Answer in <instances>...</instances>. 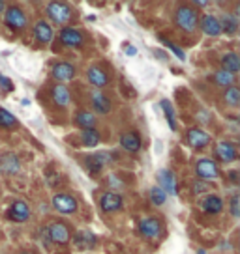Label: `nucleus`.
I'll return each mask as SVG.
<instances>
[{
  "label": "nucleus",
  "instance_id": "2eb2a0df",
  "mask_svg": "<svg viewBox=\"0 0 240 254\" xmlns=\"http://www.w3.org/2000/svg\"><path fill=\"white\" fill-rule=\"evenodd\" d=\"M19 168H21L19 159L13 153H6V155L0 157V170L4 174H15V172H19Z\"/></svg>",
  "mask_w": 240,
  "mask_h": 254
},
{
  "label": "nucleus",
  "instance_id": "72a5a7b5",
  "mask_svg": "<svg viewBox=\"0 0 240 254\" xmlns=\"http://www.w3.org/2000/svg\"><path fill=\"white\" fill-rule=\"evenodd\" d=\"M161 41H163V45H165V47H169V49H171V51H173V53H175V55L178 56V58H180V60H184L186 56H184V51H182V49H180V47H176L175 43H171V41H169V40H165V38H161Z\"/></svg>",
  "mask_w": 240,
  "mask_h": 254
},
{
  "label": "nucleus",
  "instance_id": "39448f33",
  "mask_svg": "<svg viewBox=\"0 0 240 254\" xmlns=\"http://www.w3.org/2000/svg\"><path fill=\"white\" fill-rule=\"evenodd\" d=\"M6 24L13 30H23L26 26V17H24L23 9L17 8V6H11V8L6 9Z\"/></svg>",
  "mask_w": 240,
  "mask_h": 254
},
{
  "label": "nucleus",
  "instance_id": "4be33fe9",
  "mask_svg": "<svg viewBox=\"0 0 240 254\" xmlns=\"http://www.w3.org/2000/svg\"><path fill=\"white\" fill-rule=\"evenodd\" d=\"M105 159H107L105 153H98V155H88V157H85V165H87V168L90 170V174H100V170L104 168Z\"/></svg>",
  "mask_w": 240,
  "mask_h": 254
},
{
  "label": "nucleus",
  "instance_id": "6ab92c4d",
  "mask_svg": "<svg viewBox=\"0 0 240 254\" xmlns=\"http://www.w3.org/2000/svg\"><path fill=\"white\" fill-rule=\"evenodd\" d=\"M120 144H122L124 150L135 153V151L141 150V136L137 135V133H124L122 138H120Z\"/></svg>",
  "mask_w": 240,
  "mask_h": 254
},
{
  "label": "nucleus",
  "instance_id": "423d86ee",
  "mask_svg": "<svg viewBox=\"0 0 240 254\" xmlns=\"http://www.w3.org/2000/svg\"><path fill=\"white\" fill-rule=\"evenodd\" d=\"M49 239L53 241V243H58V245H64L70 241V230H68V226H66L64 222H55V224H51L49 226Z\"/></svg>",
  "mask_w": 240,
  "mask_h": 254
},
{
  "label": "nucleus",
  "instance_id": "58836bf2",
  "mask_svg": "<svg viewBox=\"0 0 240 254\" xmlns=\"http://www.w3.org/2000/svg\"><path fill=\"white\" fill-rule=\"evenodd\" d=\"M126 55H128V56H135L137 55V49L131 47V45H128V47H126Z\"/></svg>",
  "mask_w": 240,
  "mask_h": 254
},
{
  "label": "nucleus",
  "instance_id": "a211bd4d",
  "mask_svg": "<svg viewBox=\"0 0 240 254\" xmlns=\"http://www.w3.org/2000/svg\"><path fill=\"white\" fill-rule=\"evenodd\" d=\"M201 207L207 211V213H220L224 209V200L220 198L218 194H208L207 198L201 202Z\"/></svg>",
  "mask_w": 240,
  "mask_h": 254
},
{
  "label": "nucleus",
  "instance_id": "393cba45",
  "mask_svg": "<svg viewBox=\"0 0 240 254\" xmlns=\"http://www.w3.org/2000/svg\"><path fill=\"white\" fill-rule=\"evenodd\" d=\"M75 124L79 127H83V131H85V129H94L96 118H94V114H90V112L81 111V112H77V116H75Z\"/></svg>",
  "mask_w": 240,
  "mask_h": 254
},
{
  "label": "nucleus",
  "instance_id": "f704fd0d",
  "mask_svg": "<svg viewBox=\"0 0 240 254\" xmlns=\"http://www.w3.org/2000/svg\"><path fill=\"white\" fill-rule=\"evenodd\" d=\"M208 189H212L208 182H201L199 180V182L193 183V192H195V194H197V192H205V190H208Z\"/></svg>",
  "mask_w": 240,
  "mask_h": 254
},
{
  "label": "nucleus",
  "instance_id": "e433bc0d",
  "mask_svg": "<svg viewBox=\"0 0 240 254\" xmlns=\"http://www.w3.org/2000/svg\"><path fill=\"white\" fill-rule=\"evenodd\" d=\"M0 86H2V90H6V92H11V90H13V84H11V80H9L8 77H2V79H0Z\"/></svg>",
  "mask_w": 240,
  "mask_h": 254
},
{
  "label": "nucleus",
  "instance_id": "412c9836",
  "mask_svg": "<svg viewBox=\"0 0 240 254\" xmlns=\"http://www.w3.org/2000/svg\"><path fill=\"white\" fill-rule=\"evenodd\" d=\"M53 99H55V103L58 107H68L70 101H72V95H70V92H68V88L64 84H56L53 88Z\"/></svg>",
  "mask_w": 240,
  "mask_h": 254
},
{
  "label": "nucleus",
  "instance_id": "dca6fc26",
  "mask_svg": "<svg viewBox=\"0 0 240 254\" xmlns=\"http://www.w3.org/2000/svg\"><path fill=\"white\" fill-rule=\"evenodd\" d=\"M87 77H88V80H90V84H94L96 88H104L105 84L109 82L104 69H102V67H96V65H94V67H88Z\"/></svg>",
  "mask_w": 240,
  "mask_h": 254
},
{
  "label": "nucleus",
  "instance_id": "2f4dec72",
  "mask_svg": "<svg viewBox=\"0 0 240 254\" xmlns=\"http://www.w3.org/2000/svg\"><path fill=\"white\" fill-rule=\"evenodd\" d=\"M15 126H17L15 116H13L11 112L6 111V109H0V127L9 129V127H15Z\"/></svg>",
  "mask_w": 240,
  "mask_h": 254
},
{
  "label": "nucleus",
  "instance_id": "f03ea898",
  "mask_svg": "<svg viewBox=\"0 0 240 254\" xmlns=\"http://www.w3.org/2000/svg\"><path fill=\"white\" fill-rule=\"evenodd\" d=\"M45 9H47V15L51 17V21L56 24H66L72 17V9L64 2H49Z\"/></svg>",
  "mask_w": 240,
  "mask_h": 254
},
{
  "label": "nucleus",
  "instance_id": "4468645a",
  "mask_svg": "<svg viewBox=\"0 0 240 254\" xmlns=\"http://www.w3.org/2000/svg\"><path fill=\"white\" fill-rule=\"evenodd\" d=\"M216 157L224 163H231L237 159V148L233 142H220L216 146Z\"/></svg>",
  "mask_w": 240,
  "mask_h": 254
},
{
  "label": "nucleus",
  "instance_id": "c9c22d12",
  "mask_svg": "<svg viewBox=\"0 0 240 254\" xmlns=\"http://www.w3.org/2000/svg\"><path fill=\"white\" fill-rule=\"evenodd\" d=\"M231 213H233V217H239V215H240V209H239V196H233V200H231Z\"/></svg>",
  "mask_w": 240,
  "mask_h": 254
},
{
  "label": "nucleus",
  "instance_id": "a878e982",
  "mask_svg": "<svg viewBox=\"0 0 240 254\" xmlns=\"http://www.w3.org/2000/svg\"><path fill=\"white\" fill-rule=\"evenodd\" d=\"M81 144L83 146H88V148H94L100 144V133H98L96 129H85L83 133H81Z\"/></svg>",
  "mask_w": 240,
  "mask_h": 254
},
{
  "label": "nucleus",
  "instance_id": "4c0bfd02",
  "mask_svg": "<svg viewBox=\"0 0 240 254\" xmlns=\"http://www.w3.org/2000/svg\"><path fill=\"white\" fill-rule=\"evenodd\" d=\"M229 178H231L233 183H239V172H237V170H231V172H229Z\"/></svg>",
  "mask_w": 240,
  "mask_h": 254
},
{
  "label": "nucleus",
  "instance_id": "7ed1b4c3",
  "mask_svg": "<svg viewBox=\"0 0 240 254\" xmlns=\"http://www.w3.org/2000/svg\"><path fill=\"white\" fill-rule=\"evenodd\" d=\"M195 172H197V178L201 182H210V180L220 178V168H218V165L212 159H199Z\"/></svg>",
  "mask_w": 240,
  "mask_h": 254
},
{
  "label": "nucleus",
  "instance_id": "20e7f679",
  "mask_svg": "<svg viewBox=\"0 0 240 254\" xmlns=\"http://www.w3.org/2000/svg\"><path fill=\"white\" fill-rule=\"evenodd\" d=\"M139 232L146 239H160L161 234H163V228H161V222L156 217H144L139 222Z\"/></svg>",
  "mask_w": 240,
  "mask_h": 254
},
{
  "label": "nucleus",
  "instance_id": "7c9ffc66",
  "mask_svg": "<svg viewBox=\"0 0 240 254\" xmlns=\"http://www.w3.org/2000/svg\"><path fill=\"white\" fill-rule=\"evenodd\" d=\"M161 109H163V112H165V118H167V122H169V127H171L173 131H176V118H175V111H173V105L169 103L167 99H163V101H161Z\"/></svg>",
  "mask_w": 240,
  "mask_h": 254
},
{
  "label": "nucleus",
  "instance_id": "1a4fd4ad",
  "mask_svg": "<svg viewBox=\"0 0 240 254\" xmlns=\"http://www.w3.org/2000/svg\"><path fill=\"white\" fill-rule=\"evenodd\" d=\"M8 219H11V221H17V222H24L26 219H28V215H30V209H28V206L24 204L23 200H17V202H13L11 204V207L8 209Z\"/></svg>",
  "mask_w": 240,
  "mask_h": 254
},
{
  "label": "nucleus",
  "instance_id": "ea45409f",
  "mask_svg": "<svg viewBox=\"0 0 240 254\" xmlns=\"http://www.w3.org/2000/svg\"><path fill=\"white\" fill-rule=\"evenodd\" d=\"M2 9H4V2H0V11H2Z\"/></svg>",
  "mask_w": 240,
  "mask_h": 254
},
{
  "label": "nucleus",
  "instance_id": "f257e3e1",
  "mask_svg": "<svg viewBox=\"0 0 240 254\" xmlns=\"http://www.w3.org/2000/svg\"><path fill=\"white\" fill-rule=\"evenodd\" d=\"M197 11L190 6H178L175 11V24L184 32H193L197 26Z\"/></svg>",
  "mask_w": 240,
  "mask_h": 254
},
{
  "label": "nucleus",
  "instance_id": "473e14b6",
  "mask_svg": "<svg viewBox=\"0 0 240 254\" xmlns=\"http://www.w3.org/2000/svg\"><path fill=\"white\" fill-rule=\"evenodd\" d=\"M165 198H167V194H165L158 185L150 189V202H152L154 206H161V204H165Z\"/></svg>",
  "mask_w": 240,
  "mask_h": 254
},
{
  "label": "nucleus",
  "instance_id": "f8f14e48",
  "mask_svg": "<svg viewBox=\"0 0 240 254\" xmlns=\"http://www.w3.org/2000/svg\"><path fill=\"white\" fill-rule=\"evenodd\" d=\"M53 77H55L56 80H60V82H64V80H72L73 77H75V67L68 62L56 64L55 67H53Z\"/></svg>",
  "mask_w": 240,
  "mask_h": 254
},
{
  "label": "nucleus",
  "instance_id": "5701e85b",
  "mask_svg": "<svg viewBox=\"0 0 240 254\" xmlns=\"http://www.w3.org/2000/svg\"><path fill=\"white\" fill-rule=\"evenodd\" d=\"M222 64H224V71L231 73V75H235L240 69L239 55H235V53H225L222 56Z\"/></svg>",
  "mask_w": 240,
  "mask_h": 254
},
{
  "label": "nucleus",
  "instance_id": "cd10ccee",
  "mask_svg": "<svg viewBox=\"0 0 240 254\" xmlns=\"http://www.w3.org/2000/svg\"><path fill=\"white\" fill-rule=\"evenodd\" d=\"M214 82H216L218 86H233V82H235V75H231V73L224 71V69H220V71L214 73Z\"/></svg>",
  "mask_w": 240,
  "mask_h": 254
},
{
  "label": "nucleus",
  "instance_id": "a19ab883",
  "mask_svg": "<svg viewBox=\"0 0 240 254\" xmlns=\"http://www.w3.org/2000/svg\"><path fill=\"white\" fill-rule=\"evenodd\" d=\"M0 79H2V75H0Z\"/></svg>",
  "mask_w": 240,
  "mask_h": 254
},
{
  "label": "nucleus",
  "instance_id": "9d476101",
  "mask_svg": "<svg viewBox=\"0 0 240 254\" xmlns=\"http://www.w3.org/2000/svg\"><path fill=\"white\" fill-rule=\"evenodd\" d=\"M186 138H188V144L192 148H205L207 144H210V135L205 133V131H201V129H195V127L188 131Z\"/></svg>",
  "mask_w": 240,
  "mask_h": 254
},
{
  "label": "nucleus",
  "instance_id": "f3484780",
  "mask_svg": "<svg viewBox=\"0 0 240 254\" xmlns=\"http://www.w3.org/2000/svg\"><path fill=\"white\" fill-rule=\"evenodd\" d=\"M100 204H102L104 211H117V209L122 207V198L115 192H105L102 200H100Z\"/></svg>",
  "mask_w": 240,
  "mask_h": 254
},
{
  "label": "nucleus",
  "instance_id": "9b49d317",
  "mask_svg": "<svg viewBox=\"0 0 240 254\" xmlns=\"http://www.w3.org/2000/svg\"><path fill=\"white\" fill-rule=\"evenodd\" d=\"M60 41L68 47H81L83 45V36L75 28H62L60 30Z\"/></svg>",
  "mask_w": 240,
  "mask_h": 254
},
{
  "label": "nucleus",
  "instance_id": "ddd939ff",
  "mask_svg": "<svg viewBox=\"0 0 240 254\" xmlns=\"http://www.w3.org/2000/svg\"><path fill=\"white\" fill-rule=\"evenodd\" d=\"M201 28H203V32L207 36H214V38L222 34V24H220V21L214 15H203V19H201Z\"/></svg>",
  "mask_w": 240,
  "mask_h": 254
},
{
  "label": "nucleus",
  "instance_id": "0eeeda50",
  "mask_svg": "<svg viewBox=\"0 0 240 254\" xmlns=\"http://www.w3.org/2000/svg\"><path fill=\"white\" fill-rule=\"evenodd\" d=\"M53 207L60 213H73L77 209V200L70 194H56L53 198Z\"/></svg>",
  "mask_w": 240,
  "mask_h": 254
},
{
  "label": "nucleus",
  "instance_id": "aec40b11",
  "mask_svg": "<svg viewBox=\"0 0 240 254\" xmlns=\"http://www.w3.org/2000/svg\"><path fill=\"white\" fill-rule=\"evenodd\" d=\"M34 36H36V40L40 41V43H49V41L53 40V28L45 21H40L34 26Z\"/></svg>",
  "mask_w": 240,
  "mask_h": 254
},
{
  "label": "nucleus",
  "instance_id": "c85d7f7f",
  "mask_svg": "<svg viewBox=\"0 0 240 254\" xmlns=\"http://www.w3.org/2000/svg\"><path fill=\"white\" fill-rule=\"evenodd\" d=\"M222 30H225V34H235L237 28H239V21H237V17L233 15H227L225 13L224 19H222Z\"/></svg>",
  "mask_w": 240,
  "mask_h": 254
},
{
  "label": "nucleus",
  "instance_id": "c756f323",
  "mask_svg": "<svg viewBox=\"0 0 240 254\" xmlns=\"http://www.w3.org/2000/svg\"><path fill=\"white\" fill-rule=\"evenodd\" d=\"M224 99L229 107H239L240 105V90L237 86H229V90L225 92Z\"/></svg>",
  "mask_w": 240,
  "mask_h": 254
},
{
  "label": "nucleus",
  "instance_id": "bb28decb",
  "mask_svg": "<svg viewBox=\"0 0 240 254\" xmlns=\"http://www.w3.org/2000/svg\"><path fill=\"white\" fill-rule=\"evenodd\" d=\"M92 105H94V109H96L100 114H107V112L111 111L109 99L102 94H92Z\"/></svg>",
  "mask_w": 240,
  "mask_h": 254
},
{
  "label": "nucleus",
  "instance_id": "6e6552de",
  "mask_svg": "<svg viewBox=\"0 0 240 254\" xmlns=\"http://www.w3.org/2000/svg\"><path fill=\"white\" fill-rule=\"evenodd\" d=\"M158 182H160V187L165 194H173L175 196L176 192V180H175V174L171 172V170H160V174H158Z\"/></svg>",
  "mask_w": 240,
  "mask_h": 254
},
{
  "label": "nucleus",
  "instance_id": "b1692460",
  "mask_svg": "<svg viewBox=\"0 0 240 254\" xmlns=\"http://www.w3.org/2000/svg\"><path fill=\"white\" fill-rule=\"evenodd\" d=\"M96 245V236L90 234V232H79L75 236V247L77 249H90V247Z\"/></svg>",
  "mask_w": 240,
  "mask_h": 254
}]
</instances>
